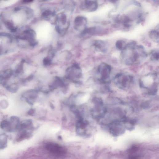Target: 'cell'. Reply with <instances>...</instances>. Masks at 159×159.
I'll return each mask as SVG.
<instances>
[{"instance_id":"obj_10","label":"cell","mask_w":159,"mask_h":159,"mask_svg":"<svg viewBox=\"0 0 159 159\" xmlns=\"http://www.w3.org/2000/svg\"><path fill=\"white\" fill-rule=\"evenodd\" d=\"M38 91L36 89H30L23 93L22 97L25 99L29 105H33L37 99Z\"/></svg>"},{"instance_id":"obj_5","label":"cell","mask_w":159,"mask_h":159,"mask_svg":"<svg viewBox=\"0 0 159 159\" xmlns=\"http://www.w3.org/2000/svg\"><path fill=\"white\" fill-rule=\"evenodd\" d=\"M111 70L110 66L105 62L99 66L97 71L100 77L98 80L101 83L105 84L109 83Z\"/></svg>"},{"instance_id":"obj_31","label":"cell","mask_w":159,"mask_h":159,"mask_svg":"<svg viewBox=\"0 0 159 159\" xmlns=\"http://www.w3.org/2000/svg\"><path fill=\"white\" fill-rule=\"evenodd\" d=\"M51 58L47 56L44 58L43 61L44 65L45 66H47L50 65Z\"/></svg>"},{"instance_id":"obj_30","label":"cell","mask_w":159,"mask_h":159,"mask_svg":"<svg viewBox=\"0 0 159 159\" xmlns=\"http://www.w3.org/2000/svg\"><path fill=\"white\" fill-rule=\"evenodd\" d=\"M24 62L22 61L18 65L16 70L15 72L17 74H20L22 72L23 70V65Z\"/></svg>"},{"instance_id":"obj_2","label":"cell","mask_w":159,"mask_h":159,"mask_svg":"<svg viewBox=\"0 0 159 159\" xmlns=\"http://www.w3.org/2000/svg\"><path fill=\"white\" fill-rule=\"evenodd\" d=\"M92 108L91 113L93 117L95 119L100 120L104 117L107 111L104 102L101 98L95 97L92 100Z\"/></svg>"},{"instance_id":"obj_16","label":"cell","mask_w":159,"mask_h":159,"mask_svg":"<svg viewBox=\"0 0 159 159\" xmlns=\"http://www.w3.org/2000/svg\"><path fill=\"white\" fill-rule=\"evenodd\" d=\"M34 129L33 121L31 119H28L22 121L20 123L18 130L26 131L33 132Z\"/></svg>"},{"instance_id":"obj_20","label":"cell","mask_w":159,"mask_h":159,"mask_svg":"<svg viewBox=\"0 0 159 159\" xmlns=\"http://www.w3.org/2000/svg\"><path fill=\"white\" fill-rule=\"evenodd\" d=\"M32 132L26 131H19L16 138L17 142L22 141L24 140L30 138L32 136Z\"/></svg>"},{"instance_id":"obj_33","label":"cell","mask_w":159,"mask_h":159,"mask_svg":"<svg viewBox=\"0 0 159 159\" xmlns=\"http://www.w3.org/2000/svg\"><path fill=\"white\" fill-rule=\"evenodd\" d=\"M36 111L35 109H31L27 112V114L30 116H34L36 113Z\"/></svg>"},{"instance_id":"obj_8","label":"cell","mask_w":159,"mask_h":159,"mask_svg":"<svg viewBox=\"0 0 159 159\" xmlns=\"http://www.w3.org/2000/svg\"><path fill=\"white\" fill-rule=\"evenodd\" d=\"M108 125L109 131L113 136H118L125 131L124 124L120 121H113L108 124Z\"/></svg>"},{"instance_id":"obj_19","label":"cell","mask_w":159,"mask_h":159,"mask_svg":"<svg viewBox=\"0 0 159 159\" xmlns=\"http://www.w3.org/2000/svg\"><path fill=\"white\" fill-rule=\"evenodd\" d=\"M10 122L11 132L18 129L20 122L19 118L18 117L15 116L11 117Z\"/></svg>"},{"instance_id":"obj_21","label":"cell","mask_w":159,"mask_h":159,"mask_svg":"<svg viewBox=\"0 0 159 159\" xmlns=\"http://www.w3.org/2000/svg\"><path fill=\"white\" fill-rule=\"evenodd\" d=\"M97 29L96 27H86L81 33V36L82 37H86L93 36L96 34Z\"/></svg>"},{"instance_id":"obj_13","label":"cell","mask_w":159,"mask_h":159,"mask_svg":"<svg viewBox=\"0 0 159 159\" xmlns=\"http://www.w3.org/2000/svg\"><path fill=\"white\" fill-rule=\"evenodd\" d=\"M89 125V121L84 119L78 120L76 124L77 132L79 134H84Z\"/></svg>"},{"instance_id":"obj_12","label":"cell","mask_w":159,"mask_h":159,"mask_svg":"<svg viewBox=\"0 0 159 159\" xmlns=\"http://www.w3.org/2000/svg\"><path fill=\"white\" fill-rule=\"evenodd\" d=\"M87 20L83 16H79L77 17L74 21V27L77 30L82 33L87 27Z\"/></svg>"},{"instance_id":"obj_35","label":"cell","mask_w":159,"mask_h":159,"mask_svg":"<svg viewBox=\"0 0 159 159\" xmlns=\"http://www.w3.org/2000/svg\"><path fill=\"white\" fill-rule=\"evenodd\" d=\"M50 106L51 109H54L55 108L54 105L52 103H50Z\"/></svg>"},{"instance_id":"obj_29","label":"cell","mask_w":159,"mask_h":159,"mask_svg":"<svg viewBox=\"0 0 159 159\" xmlns=\"http://www.w3.org/2000/svg\"><path fill=\"white\" fill-rule=\"evenodd\" d=\"M54 15V13L49 10L45 11L42 14L43 17L46 18H48Z\"/></svg>"},{"instance_id":"obj_9","label":"cell","mask_w":159,"mask_h":159,"mask_svg":"<svg viewBox=\"0 0 159 159\" xmlns=\"http://www.w3.org/2000/svg\"><path fill=\"white\" fill-rule=\"evenodd\" d=\"M45 148L50 152L56 155H62L65 154L66 152V149L64 147L53 142L47 143Z\"/></svg>"},{"instance_id":"obj_26","label":"cell","mask_w":159,"mask_h":159,"mask_svg":"<svg viewBox=\"0 0 159 159\" xmlns=\"http://www.w3.org/2000/svg\"><path fill=\"white\" fill-rule=\"evenodd\" d=\"M151 102L148 100L143 101L140 105V107L144 110H148L151 107Z\"/></svg>"},{"instance_id":"obj_28","label":"cell","mask_w":159,"mask_h":159,"mask_svg":"<svg viewBox=\"0 0 159 159\" xmlns=\"http://www.w3.org/2000/svg\"><path fill=\"white\" fill-rule=\"evenodd\" d=\"M126 44L122 40L118 41L116 43V46L118 49L122 51Z\"/></svg>"},{"instance_id":"obj_3","label":"cell","mask_w":159,"mask_h":159,"mask_svg":"<svg viewBox=\"0 0 159 159\" xmlns=\"http://www.w3.org/2000/svg\"><path fill=\"white\" fill-rule=\"evenodd\" d=\"M114 81L118 88L125 90L129 89L133 83L134 78L133 76L128 74L119 73L115 76Z\"/></svg>"},{"instance_id":"obj_15","label":"cell","mask_w":159,"mask_h":159,"mask_svg":"<svg viewBox=\"0 0 159 159\" xmlns=\"http://www.w3.org/2000/svg\"><path fill=\"white\" fill-rule=\"evenodd\" d=\"M93 46L95 50L103 53H106L108 49V45L107 43L101 40L95 41L93 43Z\"/></svg>"},{"instance_id":"obj_14","label":"cell","mask_w":159,"mask_h":159,"mask_svg":"<svg viewBox=\"0 0 159 159\" xmlns=\"http://www.w3.org/2000/svg\"><path fill=\"white\" fill-rule=\"evenodd\" d=\"M116 20L117 22L122 24L127 29L130 28L133 26L134 21L130 17L125 15H119Z\"/></svg>"},{"instance_id":"obj_6","label":"cell","mask_w":159,"mask_h":159,"mask_svg":"<svg viewBox=\"0 0 159 159\" xmlns=\"http://www.w3.org/2000/svg\"><path fill=\"white\" fill-rule=\"evenodd\" d=\"M56 29L60 34L64 35L70 26V22L67 16L64 14H59L57 17Z\"/></svg>"},{"instance_id":"obj_25","label":"cell","mask_w":159,"mask_h":159,"mask_svg":"<svg viewBox=\"0 0 159 159\" xmlns=\"http://www.w3.org/2000/svg\"><path fill=\"white\" fill-rule=\"evenodd\" d=\"M150 58L152 60L154 61H159V50L153 51L150 54Z\"/></svg>"},{"instance_id":"obj_24","label":"cell","mask_w":159,"mask_h":159,"mask_svg":"<svg viewBox=\"0 0 159 159\" xmlns=\"http://www.w3.org/2000/svg\"><path fill=\"white\" fill-rule=\"evenodd\" d=\"M1 127L4 131L8 133L11 132L10 121L7 120L2 121L1 123Z\"/></svg>"},{"instance_id":"obj_22","label":"cell","mask_w":159,"mask_h":159,"mask_svg":"<svg viewBox=\"0 0 159 159\" xmlns=\"http://www.w3.org/2000/svg\"><path fill=\"white\" fill-rule=\"evenodd\" d=\"M149 37L154 42L159 43V26L150 32Z\"/></svg>"},{"instance_id":"obj_27","label":"cell","mask_w":159,"mask_h":159,"mask_svg":"<svg viewBox=\"0 0 159 159\" xmlns=\"http://www.w3.org/2000/svg\"><path fill=\"white\" fill-rule=\"evenodd\" d=\"M7 90L12 93H15L18 91L19 87L16 84H13L10 85H7L6 87Z\"/></svg>"},{"instance_id":"obj_23","label":"cell","mask_w":159,"mask_h":159,"mask_svg":"<svg viewBox=\"0 0 159 159\" xmlns=\"http://www.w3.org/2000/svg\"><path fill=\"white\" fill-rule=\"evenodd\" d=\"M8 141V136L6 134L1 135L0 136V147L1 149H3L7 146Z\"/></svg>"},{"instance_id":"obj_11","label":"cell","mask_w":159,"mask_h":159,"mask_svg":"<svg viewBox=\"0 0 159 159\" xmlns=\"http://www.w3.org/2000/svg\"><path fill=\"white\" fill-rule=\"evenodd\" d=\"M97 1L94 0H87L81 4V8L83 10L88 12H93L96 11L98 8Z\"/></svg>"},{"instance_id":"obj_1","label":"cell","mask_w":159,"mask_h":159,"mask_svg":"<svg viewBox=\"0 0 159 159\" xmlns=\"http://www.w3.org/2000/svg\"><path fill=\"white\" fill-rule=\"evenodd\" d=\"M121 51V60L127 66L139 64L147 57L146 52L144 48L134 42L126 44Z\"/></svg>"},{"instance_id":"obj_17","label":"cell","mask_w":159,"mask_h":159,"mask_svg":"<svg viewBox=\"0 0 159 159\" xmlns=\"http://www.w3.org/2000/svg\"><path fill=\"white\" fill-rule=\"evenodd\" d=\"M13 74V72L11 70H7L3 71L1 74L0 81L2 85L6 87L7 82Z\"/></svg>"},{"instance_id":"obj_34","label":"cell","mask_w":159,"mask_h":159,"mask_svg":"<svg viewBox=\"0 0 159 159\" xmlns=\"http://www.w3.org/2000/svg\"><path fill=\"white\" fill-rule=\"evenodd\" d=\"M34 77V76L33 75H31L25 79L23 81L25 82L27 81H30L33 79Z\"/></svg>"},{"instance_id":"obj_4","label":"cell","mask_w":159,"mask_h":159,"mask_svg":"<svg viewBox=\"0 0 159 159\" xmlns=\"http://www.w3.org/2000/svg\"><path fill=\"white\" fill-rule=\"evenodd\" d=\"M82 71L78 65L74 63L66 71V78L77 85L81 84L80 80L82 77Z\"/></svg>"},{"instance_id":"obj_32","label":"cell","mask_w":159,"mask_h":159,"mask_svg":"<svg viewBox=\"0 0 159 159\" xmlns=\"http://www.w3.org/2000/svg\"><path fill=\"white\" fill-rule=\"evenodd\" d=\"M1 105L2 109H6L8 107L9 104L6 101H2L1 102Z\"/></svg>"},{"instance_id":"obj_18","label":"cell","mask_w":159,"mask_h":159,"mask_svg":"<svg viewBox=\"0 0 159 159\" xmlns=\"http://www.w3.org/2000/svg\"><path fill=\"white\" fill-rule=\"evenodd\" d=\"M55 79V81L49 86L51 90H53L58 87H62L64 89L67 88V85L60 78L56 77Z\"/></svg>"},{"instance_id":"obj_36","label":"cell","mask_w":159,"mask_h":159,"mask_svg":"<svg viewBox=\"0 0 159 159\" xmlns=\"http://www.w3.org/2000/svg\"><path fill=\"white\" fill-rule=\"evenodd\" d=\"M153 2L155 4L159 6V1H154Z\"/></svg>"},{"instance_id":"obj_7","label":"cell","mask_w":159,"mask_h":159,"mask_svg":"<svg viewBox=\"0 0 159 159\" xmlns=\"http://www.w3.org/2000/svg\"><path fill=\"white\" fill-rule=\"evenodd\" d=\"M17 38L19 39L28 41L31 46H35L37 44L35 32L29 28L26 29L17 36Z\"/></svg>"}]
</instances>
